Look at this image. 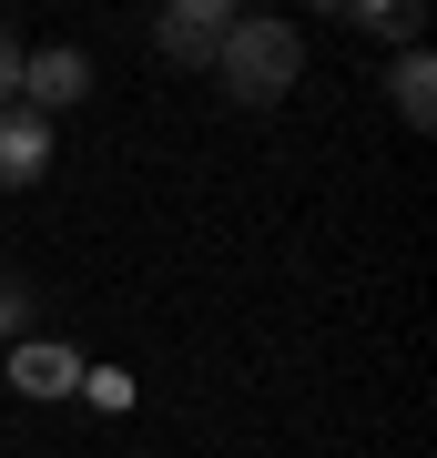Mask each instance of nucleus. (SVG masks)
Instances as JSON below:
<instances>
[{
	"label": "nucleus",
	"instance_id": "f03ea898",
	"mask_svg": "<svg viewBox=\"0 0 437 458\" xmlns=\"http://www.w3.org/2000/svg\"><path fill=\"white\" fill-rule=\"evenodd\" d=\"M224 31H234L224 0H173V11L153 21V51H163V62H183V72H204L214 51H224Z\"/></svg>",
	"mask_w": 437,
	"mask_h": 458
},
{
	"label": "nucleus",
	"instance_id": "39448f33",
	"mask_svg": "<svg viewBox=\"0 0 437 458\" xmlns=\"http://www.w3.org/2000/svg\"><path fill=\"white\" fill-rule=\"evenodd\" d=\"M387 92H397V113L407 123H437V62H427V51H397V72H387Z\"/></svg>",
	"mask_w": 437,
	"mask_h": 458
},
{
	"label": "nucleus",
	"instance_id": "7ed1b4c3",
	"mask_svg": "<svg viewBox=\"0 0 437 458\" xmlns=\"http://www.w3.org/2000/svg\"><path fill=\"white\" fill-rule=\"evenodd\" d=\"M21 92H31V102H21V113H71V102L81 92H92V62H81V51L71 41H51V51H21Z\"/></svg>",
	"mask_w": 437,
	"mask_h": 458
},
{
	"label": "nucleus",
	"instance_id": "1a4fd4ad",
	"mask_svg": "<svg viewBox=\"0 0 437 458\" xmlns=\"http://www.w3.org/2000/svg\"><path fill=\"white\" fill-rule=\"evenodd\" d=\"M21 316H31V295H21V285H0V336H11Z\"/></svg>",
	"mask_w": 437,
	"mask_h": 458
},
{
	"label": "nucleus",
	"instance_id": "423d86ee",
	"mask_svg": "<svg viewBox=\"0 0 437 458\" xmlns=\"http://www.w3.org/2000/svg\"><path fill=\"white\" fill-rule=\"evenodd\" d=\"M346 21H357V31H387V41H407V51H417V31H427L417 0H346Z\"/></svg>",
	"mask_w": 437,
	"mask_h": 458
},
{
	"label": "nucleus",
	"instance_id": "6e6552de",
	"mask_svg": "<svg viewBox=\"0 0 437 458\" xmlns=\"http://www.w3.org/2000/svg\"><path fill=\"white\" fill-rule=\"evenodd\" d=\"M11 92H21V41L0 31V113H11Z\"/></svg>",
	"mask_w": 437,
	"mask_h": 458
},
{
	"label": "nucleus",
	"instance_id": "f257e3e1",
	"mask_svg": "<svg viewBox=\"0 0 437 458\" xmlns=\"http://www.w3.org/2000/svg\"><path fill=\"white\" fill-rule=\"evenodd\" d=\"M214 82H224L234 102H285L295 82H306V41H295V21H234L224 51H214Z\"/></svg>",
	"mask_w": 437,
	"mask_h": 458
},
{
	"label": "nucleus",
	"instance_id": "20e7f679",
	"mask_svg": "<svg viewBox=\"0 0 437 458\" xmlns=\"http://www.w3.org/2000/svg\"><path fill=\"white\" fill-rule=\"evenodd\" d=\"M41 174H51V123L11 102V113H0V183L21 194V183H41Z\"/></svg>",
	"mask_w": 437,
	"mask_h": 458
},
{
	"label": "nucleus",
	"instance_id": "0eeeda50",
	"mask_svg": "<svg viewBox=\"0 0 437 458\" xmlns=\"http://www.w3.org/2000/svg\"><path fill=\"white\" fill-rule=\"evenodd\" d=\"M11 377H21V387H31V397H62V387H71L81 367L62 357V346H21V357H11Z\"/></svg>",
	"mask_w": 437,
	"mask_h": 458
}]
</instances>
